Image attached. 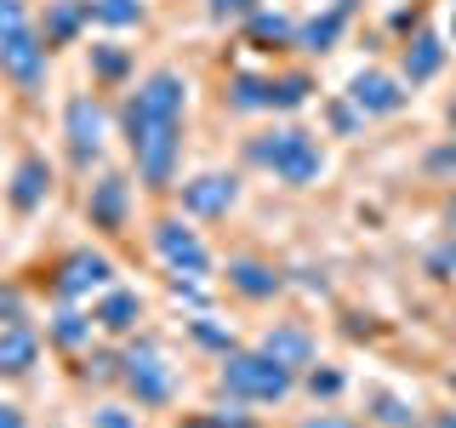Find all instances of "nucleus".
I'll use <instances>...</instances> for the list:
<instances>
[{
  "label": "nucleus",
  "mask_w": 456,
  "mask_h": 428,
  "mask_svg": "<svg viewBox=\"0 0 456 428\" xmlns=\"http://www.w3.org/2000/svg\"><path fill=\"white\" fill-rule=\"evenodd\" d=\"M35 360H40L35 325H28V320L0 325V377H23V371H35Z\"/></svg>",
  "instance_id": "13"
},
{
  "label": "nucleus",
  "mask_w": 456,
  "mask_h": 428,
  "mask_svg": "<svg viewBox=\"0 0 456 428\" xmlns=\"http://www.w3.org/2000/svg\"><path fill=\"white\" fill-rule=\"evenodd\" d=\"M348 18H354V0H337L331 12H320V18H308L297 29V46L303 52H331L342 40V29H348Z\"/></svg>",
  "instance_id": "17"
},
{
  "label": "nucleus",
  "mask_w": 456,
  "mask_h": 428,
  "mask_svg": "<svg viewBox=\"0 0 456 428\" xmlns=\"http://www.w3.org/2000/svg\"><path fill=\"white\" fill-rule=\"evenodd\" d=\"M92 320L103 325L109 337H126V332H132V325L142 320V297H137V292H126V285H109L103 303L92 309Z\"/></svg>",
  "instance_id": "16"
},
{
  "label": "nucleus",
  "mask_w": 456,
  "mask_h": 428,
  "mask_svg": "<svg viewBox=\"0 0 456 428\" xmlns=\"http://www.w3.org/2000/svg\"><path fill=\"white\" fill-rule=\"evenodd\" d=\"M439 69H445V40L422 29V35L405 46V86H428Z\"/></svg>",
  "instance_id": "18"
},
{
  "label": "nucleus",
  "mask_w": 456,
  "mask_h": 428,
  "mask_svg": "<svg viewBox=\"0 0 456 428\" xmlns=\"http://www.w3.org/2000/svg\"><path fill=\"white\" fill-rule=\"evenodd\" d=\"M251 166L274 171L280 183H291V189H308V183H320L325 171V149L314 143V132H303V126H280V132L268 137H251Z\"/></svg>",
  "instance_id": "2"
},
{
  "label": "nucleus",
  "mask_w": 456,
  "mask_h": 428,
  "mask_svg": "<svg viewBox=\"0 0 456 428\" xmlns=\"http://www.w3.org/2000/svg\"><path fill=\"white\" fill-rule=\"evenodd\" d=\"M263 12V0H206V18L211 23H246Z\"/></svg>",
  "instance_id": "26"
},
{
  "label": "nucleus",
  "mask_w": 456,
  "mask_h": 428,
  "mask_svg": "<svg viewBox=\"0 0 456 428\" xmlns=\"http://www.w3.org/2000/svg\"><path fill=\"white\" fill-rule=\"evenodd\" d=\"M263 354H274L280 366L303 371V366H314V337L303 332V325H274V332L263 337Z\"/></svg>",
  "instance_id": "19"
},
{
  "label": "nucleus",
  "mask_w": 456,
  "mask_h": 428,
  "mask_svg": "<svg viewBox=\"0 0 456 428\" xmlns=\"http://www.w3.org/2000/svg\"><path fill=\"white\" fill-rule=\"evenodd\" d=\"M18 320H28L23 292H18V285H0V325H18Z\"/></svg>",
  "instance_id": "32"
},
{
  "label": "nucleus",
  "mask_w": 456,
  "mask_h": 428,
  "mask_svg": "<svg viewBox=\"0 0 456 428\" xmlns=\"http://www.w3.org/2000/svg\"><path fill=\"white\" fill-rule=\"evenodd\" d=\"M228 285H234L240 297H251V303H263V297L285 292V275L268 268V263H251V257H234V263H228Z\"/></svg>",
  "instance_id": "14"
},
{
  "label": "nucleus",
  "mask_w": 456,
  "mask_h": 428,
  "mask_svg": "<svg viewBox=\"0 0 456 428\" xmlns=\"http://www.w3.org/2000/svg\"><path fill=\"white\" fill-rule=\"evenodd\" d=\"M303 428H360L354 417H337V411H320V417H308Z\"/></svg>",
  "instance_id": "38"
},
{
  "label": "nucleus",
  "mask_w": 456,
  "mask_h": 428,
  "mask_svg": "<svg viewBox=\"0 0 456 428\" xmlns=\"http://www.w3.org/2000/svg\"><path fill=\"white\" fill-rule=\"evenodd\" d=\"M428 428H456V411H439V417L428 423Z\"/></svg>",
  "instance_id": "41"
},
{
  "label": "nucleus",
  "mask_w": 456,
  "mask_h": 428,
  "mask_svg": "<svg viewBox=\"0 0 456 428\" xmlns=\"http://www.w3.org/2000/svg\"><path fill=\"white\" fill-rule=\"evenodd\" d=\"M445 120H451V132H456V97H451V109H445Z\"/></svg>",
  "instance_id": "42"
},
{
  "label": "nucleus",
  "mask_w": 456,
  "mask_h": 428,
  "mask_svg": "<svg viewBox=\"0 0 456 428\" xmlns=\"http://www.w3.org/2000/svg\"><path fill=\"white\" fill-rule=\"evenodd\" d=\"M308 92H314L308 75H285V80H274V109H303Z\"/></svg>",
  "instance_id": "28"
},
{
  "label": "nucleus",
  "mask_w": 456,
  "mask_h": 428,
  "mask_svg": "<svg viewBox=\"0 0 456 428\" xmlns=\"http://www.w3.org/2000/svg\"><path fill=\"white\" fill-rule=\"evenodd\" d=\"M18 23H28V12H23V0H0V35H12Z\"/></svg>",
  "instance_id": "36"
},
{
  "label": "nucleus",
  "mask_w": 456,
  "mask_h": 428,
  "mask_svg": "<svg viewBox=\"0 0 456 428\" xmlns=\"http://www.w3.org/2000/svg\"><path fill=\"white\" fill-rule=\"evenodd\" d=\"M109 280H114V263L103 251H69L63 268H57V297L75 303L86 292H109Z\"/></svg>",
  "instance_id": "11"
},
{
  "label": "nucleus",
  "mask_w": 456,
  "mask_h": 428,
  "mask_svg": "<svg viewBox=\"0 0 456 428\" xmlns=\"http://www.w3.org/2000/svg\"><path fill=\"white\" fill-rule=\"evenodd\" d=\"M46 52H52L46 35L35 23H18L12 35H0V75L23 92H40L46 86Z\"/></svg>",
  "instance_id": "5"
},
{
  "label": "nucleus",
  "mask_w": 456,
  "mask_h": 428,
  "mask_svg": "<svg viewBox=\"0 0 456 428\" xmlns=\"http://www.w3.org/2000/svg\"><path fill=\"white\" fill-rule=\"evenodd\" d=\"M194 342L200 349H217V354H234V337H228L217 320H194Z\"/></svg>",
  "instance_id": "30"
},
{
  "label": "nucleus",
  "mask_w": 456,
  "mask_h": 428,
  "mask_svg": "<svg viewBox=\"0 0 456 428\" xmlns=\"http://www.w3.org/2000/svg\"><path fill=\"white\" fill-rule=\"evenodd\" d=\"M217 383L240 406H274V399L291 394V366H280L274 354H263V349H234V354H223Z\"/></svg>",
  "instance_id": "3"
},
{
  "label": "nucleus",
  "mask_w": 456,
  "mask_h": 428,
  "mask_svg": "<svg viewBox=\"0 0 456 428\" xmlns=\"http://www.w3.org/2000/svg\"><path fill=\"white\" fill-rule=\"evenodd\" d=\"M132 160H137L142 189H171V183H177V160H183V126H160V132H149V143L132 149Z\"/></svg>",
  "instance_id": "8"
},
{
  "label": "nucleus",
  "mask_w": 456,
  "mask_h": 428,
  "mask_svg": "<svg viewBox=\"0 0 456 428\" xmlns=\"http://www.w3.org/2000/svg\"><path fill=\"white\" fill-rule=\"evenodd\" d=\"M0 428H23V411L6 406V399H0Z\"/></svg>",
  "instance_id": "40"
},
{
  "label": "nucleus",
  "mask_w": 456,
  "mask_h": 428,
  "mask_svg": "<svg viewBox=\"0 0 456 428\" xmlns=\"http://www.w3.org/2000/svg\"><path fill=\"white\" fill-rule=\"evenodd\" d=\"M365 406H370V423H377V428H417V411H411V399H399L394 389H370Z\"/></svg>",
  "instance_id": "22"
},
{
  "label": "nucleus",
  "mask_w": 456,
  "mask_h": 428,
  "mask_svg": "<svg viewBox=\"0 0 456 428\" xmlns=\"http://www.w3.org/2000/svg\"><path fill=\"white\" fill-rule=\"evenodd\" d=\"M154 251H160V263L171 268V275H183V280H206L211 275L206 240H200L183 218H160V223H154Z\"/></svg>",
  "instance_id": "6"
},
{
  "label": "nucleus",
  "mask_w": 456,
  "mask_h": 428,
  "mask_svg": "<svg viewBox=\"0 0 456 428\" xmlns=\"http://www.w3.org/2000/svg\"><path fill=\"white\" fill-rule=\"evenodd\" d=\"M228 109H240V114L274 109V80H268V75H234V80H228Z\"/></svg>",
  "instance_id": "20"
},
{
  "label": "nucleus",
  "mask_w": 456,
  "mask_h": 428,
  "mask_svg": "<svg viewBox=\"0 0 456 428\" xmlns=\"http://www.w3.org/2000/svg\"><path fill=\"white\" fill-rule=\"evenodd\" d=\"M428 171H456V143H445V149L428 154Z\"/></svg>",
  "instance_id": "37"
},
{
  "label": "nucleus",
  "mask_w": 456,
  "mask_h": 428,
  "mask_svg": "<svg viewBox=\"0 0 456 428\" xmlns=\"http://www.w3.org/2000/svg\"><path fill=\"white\" fill-rule=\"evenodd\" d=\"M92 18V0H52V12H46V29H40V35H46V46H63V40H75L80 35V23Z\"/></svg>",
  "instance_id": "21"
},
{
  "label": "nucleus",
  "mask_w": 456,
  "mask_h": 428,
  "mask_svg": "<svg viewBox=\"0 0 456 428\" xmlns=\"http://www.w3.org/2000/svg\"><path fill=\"white\" fill-rule=\"evenodd\" d=\"M246 29H251V40H256V46H291V40H297V23L291 18H285V12H256V18H246Z\"/></svg>",
  "instance_id": "23"
},
{
  "label": "nucleus",
  "mask_w": 456,
  "mask_h": 428,
  "mask_svg": "<svg viewBox=\"0 0 456 428\" xmlns=\"http://www.w3.org/2000/svg\"><path fill=\"white\" fill-rule=\"evenodd\" d=\"M451 40H456V12H451Z\"/></svg>",
  "instance_id": "43"
},
{
  "label": "nucleus",
  "mask_w": 456,
  "mask_h": 428,
  "mask_svg": "<svg viewBox=\"0 0 456 428\" xmlns=\"http://www.w3.org/2000/svg\"><path fill=\"white\" fill-rule=\"evenodd\" d=\"M52 194V166L40 154H23L18 171H12V206L18 211H40V200Z\"/></svg>",
  "instance_id": "15"
},
{
  "label": "nucleus",
  "mask_w": 456,
  "mask_h": 428,
  "mask_svg": "<svg viewBox=\"0 0 456 428\" xmlns=\"http://www.w3.org/2000/svg\"><path fill=\"white\" fill-rule=\"evenodd\" d=\"M183 109H189V80H183L177 69H154V75L126 97V109H120L126 149L149 143V132H160V126H183Z\"/></svg>",
  "instance_id": "1"
},
{
  "label": "nucleus",
  "mask_w": 456,
  "mask_h": 428,
  "mask_svg": "<svg viewBox=\"0 0 456 428\" xmlns=\"http://www.w3.org/2000/svg\"><path fill=\"white\" fill-rule=\"evenodd\" d=\"M342 389H348V377H342V371H331V366H314L308 371V394L314 399H337Z\"/></svg>",
  "instance_id": "29"
},
{
  "label": "nucleus",
  "mask_w": 456,
  "mask_h": 428,
  "mask_svg": "<svg viewBox=\"0 0 456 428\" xmlns=\"http://www.w3.org/2000/svg\"><path fill=\"white\" fill-rule=\"evenodd\" d=\"M428 268H434V275H439V280H445V275H451V268H456V246H445V251H434V263H428Z\"/></svg>",
  "instance_id": "39"
},
{
  "label": "nucleus",
  "mask_w": 456,
  "mask_h": 428,
  "mask_svg": "<svg viewBox=\"0 0 456 428\" xmlns=\"http://www.w3.org/2000/svg\"><path fill=\"white\" fill-rule=\"evenodd\" d=\"M126 200H132V183H126L120 171H103V177L92 183V194H86V218H92V228L120 235L126 228Z\"/></svg>",
  "instance_id": "12"
},
{
  "label": "nucleus",
  "mask_w": 456,
  "mask_h": 428,
  "mask_svg": "<svg viewBox=\"0 0 456 428\" xmlns=\"http://www.w3.org/2000/svg\"><path fill=\"white\" fill-rule=\"evenodd\" d=\"M234 200H240L234 171H200L194 183H183V211H189V218H228Z\"/></svg>",
  "instance_id": "9"
},
{
  "label": "nucleus",
  "mask_w": 456,
  "mask_h": 428,
  "mask_svg": "<svg viewBox=\"0 0 456 428\" xmlns=\"http://www.w3.org/2000/svg\"><path fill=\"white\" fill-rule=\"evenodd\" d=\"M92 23L132 29V23H142V0H92Z\"/></svg>",
  "instance_id": "25"
},
{
  "label": "nucleus",
  "mask_w": 456,
  "mask_h": 428,
  "mask_svg": "<svg viewBox=\"0 0 456 428\" xmlns=\"http://www.w3.org/2000/svg\"><path fill=\"white\" fill-rule=\"evenodd\" d=\"M360 120H365V114L354 109V103H331V126H337L342 137H348V132H360Z\"/></svg>",
  "instance_id": "34"
},
{
  "label": "nucleus",
  "mask_w": 456,
  "mask_h": 428,
  "mask_svg": "<svg viewBox=\"0 0 456 428\" xmlns=\"http://www.w3.org/2000/svg\"><path fill=\"white\" fill-rule=\"evenodd\" d=\"M183 428H256L246 411H206V417H189Z\"/></svg>",
  "instance_id": "31"
},
{
  "label": "nucleus",
  "mask_w": 456,
  "mask_h": 428,
  "mask_svg": "<svg viewBox=\"0 0 456 428\" xmlns=\"http://www.w3.org/2000/svg\"><path fill=\"white\" fill-rule=\"evenodd\" d=\"M126 69H132V57H126L120 46H92V75H103V80H126Z\"/></svg>",
  "instance_id": "27"
},
{
  "label": "nucleus",
  "mask_w": 456,
  "mask_h": 428,
  "mask_svg": "<svg viewBox=\"0 0 456 428\" xmlns=\"http://www.w3.org/2000/svg\"><path fill=\"white\" fill-rule=\"evenodd\" d=\"M92 428H137V423H132V411H126V406H103L92 417Z\"/></svg>",
  "instance_id": "35"
},
{
  "label": "nucleus",
  "mask_w": 456,
  "mask_h": 428,
  "mask_svg": "<svg viewBox=\"0 0 456 428\" xmlns=\"http://www.w3.org/2000/svg\"><path fill=\"white\" fill-rule=\"evenodd\" d=\"M405 97H411L405 80L382 75V69H360V75L348 80V103L360 109L365 120H370V114H399V109H405Z\"/></svg>",
  "instance_id": "10"
},
{
  "label": "nucleus",
  "mask_w": 456,
  "mask_h": 428,
  "mask_svg": "<svg viewBox=\"0 0 456 428\" xmlns=\"http://www.w3.org/2000/svg\"><path fill=\"white\" fill-rule=\"evenodd\" d=\"M92 314H80V309H63V314H57V320H52V342H57V349H86V342H92Z\"/></svg>",
  "instance_id": "24"
},
{
  "label": "nucleus",
  "mask_w": 456,
  "mask_h": 428,
  "mask_svg": "<svg viewBox=\"0 0 456 428\" xmlns=\"http://www.w3.org/2000/svg\"><path fill=\"white\" fill-rule=\"evenodd\" d=\"M63 137H69L75 166H92L97 154H103V137H109L103 103H97V97H69V109H63Z\"/></svg>",
  "instance_id": "7"
},
{
  "label": "nucleus",
  "mask_w": 456,
  "mask_h": 428,
  "mask_svg": "<svg viewBox=\"0 0 456 428\" xmlns=\"http://www.w3.org/2000/svg\"><path fill=\"white\" fill-rule=\"evenodd\" d=\"M120 383L132 389L137 406H166L171 389H177V377H171V366H166V354H160L154 337H142L120 354Z\"/></svg>",
  "instance_id": "4"
},
{
  "label": "nucleus",
  "mask_w": 456,
  "mask_h": 428,
  "mask_svg": "<svg viewBox=\"0 0 456 428\" xmlns=\"http://www.w3.org/2000/svg\"><path fill=\"white\" fill-rule=\"evenodd\" d=\"M86 377L114 383V377H120V354H92V360H86Z\"/></svg>",
  "instance_id": "33"
},
{
  "label": "nucleus",
  "mask_w": 456,
  "mask_h": 428,
  "mask_svg": "<svg viewBox=\"0 0 456 428\" xmlns=\"http://www.w3.org/2000/svg\"><path fill=\"white\" fill-rule=\"evenodd\" d=\"M451 389H456V371H451Z\"/></svg>",
  "instance_id": "44"
}]
</instances>
